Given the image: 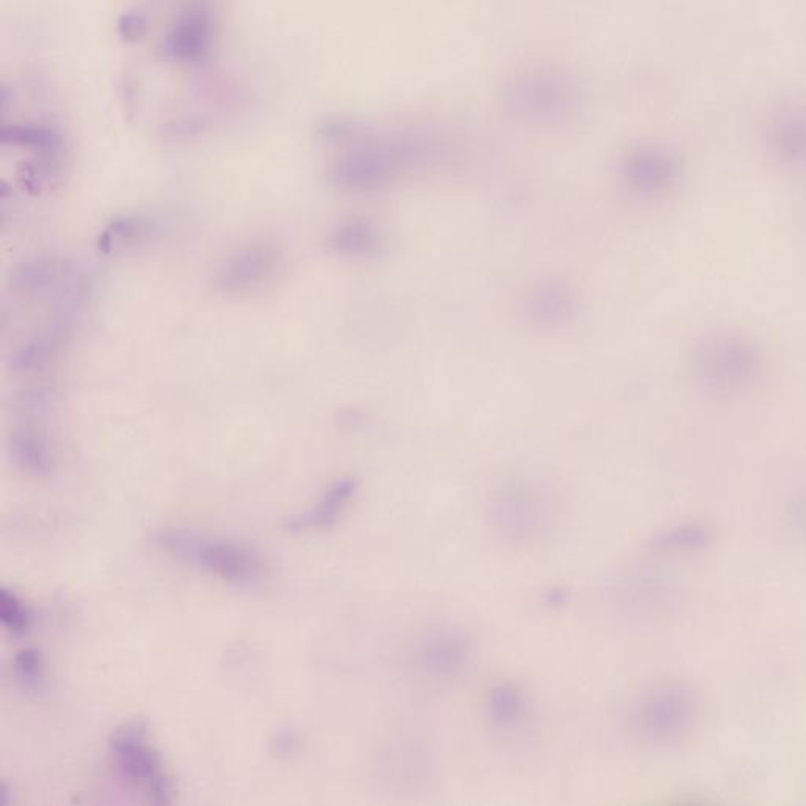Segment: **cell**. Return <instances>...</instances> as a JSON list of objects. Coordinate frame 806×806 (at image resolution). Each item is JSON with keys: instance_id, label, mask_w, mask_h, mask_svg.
Returning <instances> with one entry per match:
<instances>
[{"instance_id": "cell-1", "label": "cell", "mask_w": 806, "mask_h": 806, "mask_svg": "<svg viewBox=\"0 0 806 806\" xmlns=\"http://www.w3.org/2000/svg\"><path fill=\"white\" fill-rule=\"evenodd\" d=\"M152 546L167 557L203 570L235 586H257L270 575V566L256 548L192 531L178 526L155 529L148 537Z\"/></svg>"}, {"instance_id": "cell-2", "label": "cell", "mask_w": 806, "mask_h": 806, "mask_svg": "<svg viewBox=\"0 0 806 806\" xmlns=\"http://www.w3.org/2000/svg\"><path fill=\"white\" fill-rule=\"evenodd\" d=\"M701 718L698 693L681 681H660L642 690L630 707L631 731L642 742L674 746L695 731Z\"/></svg>"}, {"instance_id": "cell-3", "label": "cell", "mask_w": 806, "mask_h": 806, "mask_svg": "<svg viewBox=\"0 0 806 806\" xmlns=\"http://www.w3.org/2000/svg\"><path fill=\"white\" fill-rule=\"evenodd\" d=\"M109 751L120 775L156 805L176 801V786L165 759L143 721H126L109 737Z\"/></svg>"}, {"instance_id": "cell-4", "label": "cell", "mask_w": 806, "mask_h": 806, "mask_svg": "<svg viewBox=\"0 0 806 806\" xmlns=\"http://www.w3.org/2000/svg\"><path fill=\"white\" fill-rule=\"evenodd\" d=\"M690 368L699 387L735 392L750 387L762 369L757 345L737 334H718L701 340L692 351Z\"/></svg>"}, {"instance_id": "cell-5", "label": "cell", "mask_w": 806, "mask_h": 806, "mask_svg": "<svg viewBox=\"0 0 806 806\" xmlns=\"http://www.w3.org/2000/svg\"><path fill=\"white\" fill-rule=\"evenodd\" d=\"M489 517L501 539L518 546L546 537L555 520L546 496L522 484L501 490L490 504Z\"/></svg>"}, {"instance_id": "cell-6", "label": "cell", "mask_w": 806, "mask_h": 806, "mask_svg": "<svg viewBox=\"0 0 806 806\" xmlns=\"http://www.w3.org/2000/svg\"><path fill=\"white\" fill-rule=\"evenodd\" d=\"M474 645L459 630H437L417 645L413 664L417 673L435 684L462 679L474 662Z\"/></svg>"}, {"instance_id": "cell-7", "label": "cell", "mask_w": 806, "mask_h": 806, "mask_svg": "<svg viewBox=\"0 0 806 806\" xmlns=\"http://www.w3.org/2000/svg\"><path fill=\"white\" fill-rule=\"evenodd\" d=\"M281 260L279 249L268 243L243 246L217 267L214 287L224 295H249L273 281Z\"/></svg>"}, {"instance_id": "cell-8", "label": "cell", "mask_w": 806, "mask_h": 806, "mask_svg": "<svg viewBox=\"0 0 806 806\" xmlns=\"http://www.w3.org/2000/svg\"><path fill=\"white\" fill-rule=\"evenodd\" d=\"M398 166L391 152L366 148L337 159L329 170V181L344 191H373L390 183Z\"/></svg>"}, {"instance_id": "cell-9", "label": "cell", "mask_w": 806, "mask_h": 806, "mask_svg": "<svg viewBox=\"0 0 806 806\" xmlns=\"http://www.w3.org/2000/svg\"><path fill=\"white\" fill-rule=\"evenodd\" d=\"M681 176L676 156L659 147L634 152L624 166V178L638 194L657 195L671 190Z\"/></svg>"}, {"instance_id": "cell-10", "label": "cell", "mask_w": 806, "mask_h": 806, "mask_svg": "<svg viewBox=\"0 0 806 806\" xmlns=\"http://www.w3.org/2000/svg\"><path fill=\"white\" fill-rule=\"evenodd\" d=\"M765 141L773 158L784 166L806 167V107H783L769 120Z\"/></svg>"}, {"instance_id": "cell-11", "label": "cell", "mask_w": 806, "mask_h": 806, "mask_svg": "<svg viewBox=\"0 0 806 806\" xmlns=\"http://www.w3.org/2000/svg\"><path fill=\"white\" fill-rule=\"evenodd\" d=\"M212 14L203 3H192L178 18L167 36V53L176 60L195 61L209 53L212 45Z\"/></svg>"}, {"instance_id": "cell-12", "label": "cell", "mask_w": 806, "mask_h": 806, "mask_svg": "<svg viewBox=\"0 0 806 806\" xmlns=\"http://www.w3.org/2000/svg\"><path fill=\"white\" fill-rule=\"evenodd\" d=\"M356 490L358 482L354 478L337 479L325 490L315 506L287 518L286 531L303 534L332 528L340 520L348 504L355 499Z\"/></svg>"}, {"instance_id": "cell-13", "label": "cell", "mask_w": 806, "mask_h": 806, "mask_svg": "<svg viewBox=\"0 0 806 806\" xmlns=\"http://www.w3.org/2000/svg\"><path fill=\"white\" fill-rule=\"evenodd\" d=\"M9 452L13 462L24 473L35 478H48L53 471L54 459L49 439L45 432L34 424L14 428L9 437Z\"/></svg>"}, {"instance_id": "cell-14", "label": "cell", "mask_w": 806, "mask_h": 806, "mask_svg": "<svg viewBox=\"0 0 806 806\" xmlns=\"http://www.w3.org/2000/svg\"><path fill=\"white\" fill-rule=\"evenodd\" d=\"M529 701L520 685L499 682L485 695V715L501 731H515L529 717Z\"/></svg>"}, {"instance_id": "cell-15", "label": "cell", "mask_w": 806, "mask_h": 806, "mask_svg": "<svg viewBox=\"0 0 806 806\" xmlns=\"http://www.w3.org/2000/svg\"><path fill=\"white\" fill-rule=\"evenodd\" d=\"M158 220L150 214H122L109 221L108 226L98 235V250L111 254L130 246L143 245L158 234Z\"/></svg>"}, {"instance_id": "cell-16", "label": "cell", "mask_w": 806, "mask_h": 806, "mask_svg": "<svg viewBox=\"0 0 806 806\" xmlns=\"http://www.w3.org/2000/svg\"><path fill=\"white\" fill-rule=\"evenodd\" d=\"M67 332V318H59L53 323V326L29 337L10 358V368L20 373L36 372V370L46 368L56 351L59 350Z\"/></svg>"}, {"instance_id": "cell-17", "label": "cell", "mask_w": 806, "mask_h": 806, "mask_svg": "<svg viewBox=\"0 0 806 806\" xmlns=\"http://www.w3.org/2000/svg\"><path fill=\"white\" fill-rule=\"evenodd\" d=\"M70 270L61 261L51 259H35L23 261L14 268L10 286L18 295L34 296L49 292L59 286Z\"/></svg>"}, {"instance_id": "cell-18", "label": "cell", "mask_w": 806, "mask_h": 806, "mask_svg": "<svg viewBox=\"0 0 806 806\" xmlns=\"http://www.w3.org/2000/svg\"><path fill=\"white\" fill-rule=\"evenodd\" d=\"M326 246L336 256L362 259L380 248L379 232L366 221H345L328 235Z\"/></svg>"}, {"instance_id": "cell-19", "label": "cell", "mask_w": 806, "mask_h": 806, "mask_svg": "<svg viewBox=\"0 0 806 806\" xmlns=\"http://www.w3.org/2000/svg\"><path fill=\"white\" fill-rule=\"evenodd\" d=\"M529 317L540 326H559L568 322L573 312L572 296L562 287H537L528 300Z\"/></svg>"}, {"instance_id": "cell-20", "label": "cell", "mask_w": 806, "mask_h": 806, "mask_svg": "<svg viewBox=\"0 0 806 806\" xmlns=\"http://www.w3.org/2000/svg\"><path fill=\"white\" fill-rule=\"evenodd\" d=\"M712 531L707 526L699 523H685L674 528L667 529L653 537L651 547L662 553H674V551L695 550L710 542Z\"/></svg>"}, {"instance_id": "cell-21", "label": "cell", "mask_w": 806, "mask_h": 806, "mask_svg": "<svg viewBox=\"0 0 806 806\" xmlns=\"http://www.w3.org/2000/svg\"><path fill=\"white\" fill-rule=\"evenodd\" d=\"M13 673L21 687L27 692H40L45 684V662L42 652L34 648L21 649L14 656Z\"/></svg>"}, {"instance_id": "cell-22", "label": "cell", "mask_w": 806, "mask_h": 806, "mask_svg": "<svg viewBox=\"0 0 806 806\" xmlns=\"http://www.w3.org/2000/svg\"><path fill=\"white\" fill-rule=\"evenodd\" d=\"M0 623L10 634L24 635L31 629V613L13 591L0 590Z\"/></svg>"}, {"instance_id": "cell-23", "label": "cell", "mask_w": 806, "mask_h": 806, "mask_svg": "<svg viewBox=\"0 0 806 806\" xmlns=\"http://www.w3.org/2000/svg\"><path fill=\"white\" fill-rule=\"evenodd\" d=\"M547 602L550 606H564L569 602L568 591L562 590V587H553V590L548 591Z\"/></svg>"}]
</instances>
